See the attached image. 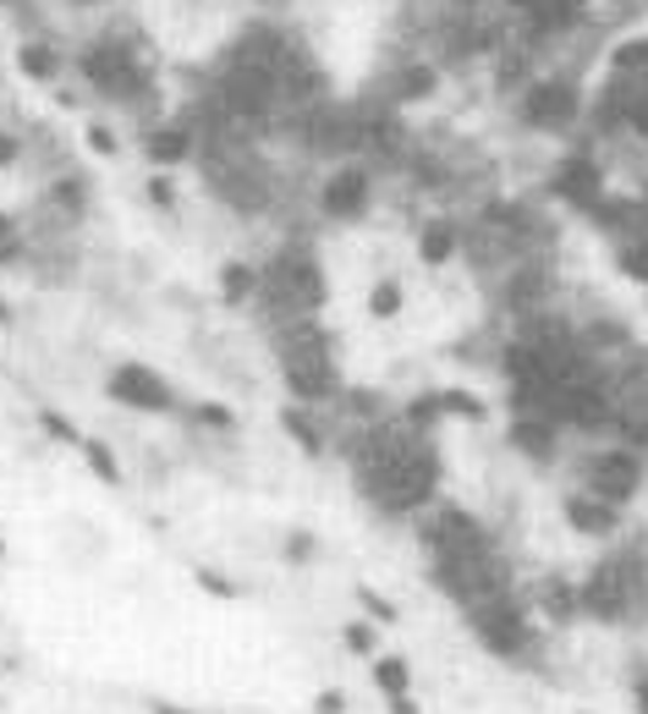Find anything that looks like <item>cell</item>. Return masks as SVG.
<instances>
[{
  "label": "cell",
  "mask_w": 648,
  "mask_h": 714,
  "mask_svg": "<svg viewBox=\"0 0 648 714\" xmlns=\"http://www.w3.org/2000/svg\"><path fill=\"white\" fill-rule=\"evenodd\" d=\"M39 423H44V434H50V439H61V445H83V434H77L61 412H50V407L39 412Z\"/></svg>",
  "instance_id": "f1b7e54d"
},
{
  "label": "cell",
  "mask_w": 648,
  "mask_h": 714,
  "mask_svg": "<svg viewBox=\"0 0 648 714\" xmlns=\"http://www.w3.org/2000/svg\"><path fill=\"white\" fill-rule=\"evenodd\" d=\"M374 643H379V638H374L368 621H352V627H347V649H352V654H374Z\"/></svg>",
  "instance_id": "1f68e13d"
},
{
  "label": "cell",
  "mask_w": 648,
  "mask_h": 714,
  "mask_svg": "<svg viewBox=\"0 0 648 714\" xmlns=\"http://www.w3.org/2000/svg\"><path fill=\"white\" fill-rule=\"evenodd\" d=\"M583 484H588V495H599V500H610V506H626V500L637 495V484H643V462H637L632 445H610V451H594V457H588Z\"/></svg>",
  "instance_id": "5b68a950"
},
{
  "label": "cell",
  "mask_w": 648,
  "mask_h": 714,
  "mask_svg": "<svg viewBox=\"0 0 648 714\" xmlns=\"http://www.w3.org/2000/svg\"><path fill=\"white\" fill-rule=\"evenodd\" d=\"M193 149H198L193 127H154V132L143 138V154H148L154 165H182Z\"/></svg>",
  "instance_id": "2e32d148"
},
{
  "label": "cell",
  "mask_w": 648,
  "mask_h": 714,
  "mask_svg": "<svg viewBox=\"0 0 648 714\" xmlns=\"http://www.w3.org/2000/svg\"><path fill=\"white\" fill-rule=\"evenodd\" d=\"M539 610L555 621V627H572V621L583 615V594H578V583H572V577H560V572L539 577Z\"/></svg>",
  "instance_id": "9a60e30c"
},
{
  "label": "cell",
  "mask_w": 648,
  "mask_h": 714,
  "mask_svg": "<svg viewBox=\"0 0 648 714\" xmlns=\"http://www.w3.org/2000/svg\"><path fill=\"white\" fill-rule=\"evenodd\" d=\"M319 714H341V692H324V698H319Z\"/></svg>",
  "instance_id": "60d3db41"
},
{
  "label": "cell",
  "mask_w": 648,
  "mask_h": 714,
  "mask_svg": "<svg viewBox=\"0 0 648 714\" xmlns=\"http://www.w3.org/2000/svg\"><path fill=\"white\" fill-rule=\"evenodd\" d=\"M89 149L94 154H116V132L111 127H89Z\"/></svg>",
  "instance_id": "d590c367"
},
{
  "label": "cell",
  "mask_w": 648,
  "mask_h": 714,
  "mask_svg": "<svg viewBox=\"0 0 648 714\" xmlns=\"http://www.w3.org/2000/svg\"><path fill=\"white\" fill-rule=\"evenodd\" d=\"M560 511H566V527L583 533V539H610V533L621 527V506H610V500H599V495H588V489L566 495Z\"/></svg>",
  "instance_id": "5bb4252c"
},
{
  "label": "cell",
  "mask_w": 648,
  "mask_h": 714,
  "mask_svg": "<svg viewBox=\"0 0 648 714\" xmlns=\"http://www.w3.org/2000/svg\"><path fill=\"white\" fill-rule=\"evenodd\" d=\"M209 182H215V193L231 204V209H264L270 204V182H264V170L259 165H242V160H231V165H215L209 170Z\"/></svg>",
  "instance_id": "8fae6325"
},
{
  "label": "cell",
  "mask_w": 648,
  "mask_h": 714,
  "mask_svg": "<svg viewBox=\"0 0 648 714\" xmlns=\"http://www.w3.org/2000/svg\"><path fill=\"white\" fill-rule=\"evenodd\" d=\"M259 292L264 303L275 308V319H302V314H319L331 286H324V270L308 247H286L275 253L264 270H259Z\"/></svg>",
  "instance_id": "3957f363"
},
{
  "label": "cell",
  "mask_w": 648,
  "mask_h": 714,
  "mask_svg": "<svg viewBox=\"0 0 648 714\" xmlns=\"http://www.w3.org/2000/svg\"><path fill=\"white\" fill-rule=\"evenodd\" d=\"M358 604L374 615V621H385V627H390V621H396V604L385 599V594H374V588H358Z\"/></svg>",
  "instance_id": "f546056e"
},
{
  "label": "cell",
  "mask_w": 648,
  "mask_h": 714,
  "mask_svg": "<svg viewBox=\"0 0 648 714\" xmlns=\"http://www.w3.org/2000/svg\"><path fill=\"white\" fill-rule=\"evenodd\" d=\"M368 314L374 319H396L401 314V281H379L374 297H368Z\"/></svg>",
  "instance_id": "4316f807"
},
{
  "label": "cell",
  "mask_w": 648,
  "mask_h": 714,
  "mask_svg": "<svg viewBox=\"0 0 648 714\" xmlns=\"http://www.w3.org/2000/svg\"><path fill=\"white\" fill-rule=\"evenodd\" d=\"M615 264H621V276H632V281H648V237H632V242H621Z\"/></svg>",
  "instance_id": "cb8c5ba5"
},
{
  "label": "cell",
  "mask_w": 648,
  "mask_h": 714,
  "mask_svg": "<svg viewBox=\"0 0 648 714\" xmlns=\"http://www.w3.org/2000/svg\"><path fill=\"white\" fill-rule=\"evenodd\" d=\"M17 253H23V237H17V226L7 215H0V264H12Z\"/></svg>",
  "instance_id": "e575fe53"
},
{
  "label": "cell",
  "mask_w": 648,
  "mask_h": 714,
  "mask_svg": "<svg viewBox=\"0 0 648 714\" xmlns=\"http://www.w3.org/2000/svg\"><path fill=\"white\" fill-rule=\"evenodd\" d=\"M83 462L105 479V484H121V462L111 457V445H100V439H83Z\"/></svg>",
  "instance_id": "d4e9b609"
},
{
  "label": "cell",
  "mask_w": 648,
  "mask_h": 714,
  "mask_svg": "<svg viewBox=\"0 0 648 714\" xmlns=\"http://www.w3.org/2000/svg\"><path fill=\"white\" fill-rule=\"evenodd\" d=\"M374 681H379L385 698H401V692H413V665L401 660V654H385V660L374 665Z\"/></svg>",
  "instance_id": "7402d4cb"
},
{
  "label": "cell",
  "mask_w": 648,
  "mask_h": 714,
  "mask_svg": "<svg viewBox=\"0 0 648 714\" xmlns=\"http://www.w3.org/2000/svg\"><path fill=\"white\" fill-rule=\"evenodd\" d=\"M358 489L379 511H418L440 489V457L429 451V434L413 429L407 418L374 429L358 451Z\"/></svg>",
  "instance_id": "6da1fadb"
},
{
  "label": "cell",
  "mask_w": 648,
  "mask_h": 714,
  "mask_svg": "<svg viewBox=\"0 0 648 714\" xmlns=\"http://www.w3.org/2000/svg\"><path fill=\"white\" fill-rule=\"evenodd\" d=\"M424 545L435 550V561H451V556H478V550H495L490 533H483L478 517H467L462 506H440V517L424 527Z\"/></svg>",
  "instance_id": "52a82bcc"
},
{
  "label": "cell",
  "mask_w": 648,
  "mask_h": 714,
  "mask_svg": "<svg viewBox=\"0 0 648 714\" xmlns=\"http://www.w3.org/2000/svg\"><path fill=\"white\" fill-rule=\"evenodd\" d=\"M506 7H511V12H522V17H528V12H533V7H539V0H506Z\"/></svg>",
  "instance_id": "b9f144b4"
},
{
  "label": "cell",
  "mask_w": 648,
  "mask_h": 714,
  "mask_svg": "<svg viewBox=\"0 0 648 714\" xmlns=\"http://www.w3.org/2000/svg\"><path fill=\"white\" fill-rule=\"evenodd\" d=\"M462 247V226L456 220H429L418 231V258L424 264H451V253Z\"/></svg>",
  "instance_id": "ac0fdd59"
},
{
  "label": "cell",
  "mask_w": 648,
  "mask_h": 714,
  "mask_svg": "<svg viewBox=\"0 0 648 714\" xmlns=\"http://www.w3.org/2000/svg\"><path fill=\"white\" fill-rule=\"evenodd\" d=\"M193 577H198V588H204V594H215V599H236V588H231V583H225L220 572H209V566H198Z\"/></svg>",
  "instance_id": "836d02e7"
},
{
  "label": "cell",
  "mask_w": 648,
  "mask_h": 714,
  "mask_svg": "<svg viewBox=\"0 0 648 714\" xmlns=\"http://www.w3.org/2000/svg\"><path fill=\"white\" fill-rule=\"evenodd\" d=\"M50 204H61L66 215H83V209H89V193H83V182H77V176H61V182L50 188Z\"/></svg>",
  "instance_id": "484cf974"
},
{
  "label": "cell",
  "mask_w": 648,
  "mask_h": 714,
  "mask_svg": "<svg viewBox=\"0 0 648 714\" xmlns=\"http://www.w3.org/2000/svg\"><path fill=\"white\" fill-rule=\"evenodd\" d=\"M467 621H472V638H478L483 649H490V654H501V660H522V654H528V643H533L528 610H522L511 594L472 604V610H467Z\"/></svg>",
  "instance_id": "277c9868"
},
{
  "label": "cell",
  "mask_w": 648,
  "mask_h": 714,
  "mask_svg": "<svg viewBox=\"0 0 648 714\" xmlns=\"http://www.w3.org/2000/svg\"><path fill=\"white\" fill-rule=\"evenodd\" d=\"M0 7H23V0H0Z\"/></svg>",
  "instance_id": "f6af8a7d"
},
{
  "label": "cell",
  "mask_w": 648,
  "mask_h": 714,
  "mask_svg": "<svg viewBox=\"0 0 648 714\" xmlns=\"http://www.w3.org/2000/svg\"><path fill=\"white\" fill-rule=\"evenodd\" d=\"M462 7H478V0H462Z\"/></svg>",
  "instance_id": "bcb514c9"
},
{
  "label": "cell",
  "mask_w": 648,
  "mask_h": 714,
  "mask_svg": "<svg viewBox=\"0 0 648 714\" xmlns=\"http://www.w3.org/2000/svg\"><path fill=\"white\" fill-rule=\"evenodd\" d=\"M281 423H286V434H291V439L302 445V451H308V457H319V451H324V429H319V423H313L308 412H297V407H286V412H281Z\"/></svg>",
  "instance_id": "603a6c76"
},
{
  "label": "cell",
  "mask_w": 648,
  "mask_h": 714,
  "mask_svg": "<svg viewBox=\"0 0 648 714\" xmlns=\"http://www.w3.org/2000/svg\"><path fill=\"white\" fill-rule=\"evenodd\" d=\"M440 412H462V418H483V401L467 391H440Z\"/></svg>",
  "instance_id": "83f0119b"
},
{
  "label": "cell",
  "mask_w": 648,
  "mask_h": 714,
  "mask_svg": "<svg viewBox=\"0 0 648 714\" xmlns=\"http://www.w3.org/2000/svg\"><path fill=\"white\" fill-rule=\"evenodd\" d=\"M17 66H23V77H34V82H55V77H61V50L28 39V44L17 50Z\"/></svg>",
  "instance_id": "d6986e66"
},
{
  "label": "cell",
  "mask_w": 648,
  "mask_h": 714,
  "mask_svg": "<svg viewBox=\"0 0 648 714\" xmlns=\"http://www.w3.org/2000/svg\"><path fill=\"white\" fill-rule=\"evenodd\" d=\"M390 714H424V709L413 703V692H401V698H390Z\"/></svg>",
  "instance_id": "f35d334b"
},
{
  "label": "cell",
  "mask_w": 648,
  "mask_h": 714,
  "mask_svg": "<svg viewBox=\"0 0 648 714\" xmlns=\"http://www.w3.org/2000/svg\"><path fill=\"white\" fill-rule=\"evenodd\" d=\"M435 82H440V77H435V66L413 61V66H401V72H396L390 94H396V100H429V94H435Z\"/></svg>",
  "instance_id": "ffe728a7"
},
{
  "label": "cell",
  "mask_w": 648,
  "mask_h": 714,
  "mask_svg": "<svg viewBox=\"0 0 648 714\" xmlns=\"http://www.w3.org/2000/svg\"><path fill=\"white\" fill-rule=\"evenodd\" d=\"M154 714H182V709H171V703H159V709H154Z\"/></svg>",
  "instance_id": "ee69618b"
},
{
  "label": "cell",
  "mask_w": 648,
  "mask_h": 714,
  "mask_svg": "<svg viewBox=\"0 0 648 714\" xmlns=\"http://www.w3.org/2000/svg\"><path fill=\"white\" fill-rule=\"evenodd\" d=\"M148 204H159V209H171V204H177V188H171V176H166V170L148 176Z\"/></svg>",
  "instance_id": "d6a6232c"
},
{
  "label": "cell",
  "mask_w": 648,
  "mask_h": 714,
  "mask_svg": "<svg viewBox=\"0 0 648 714\" xmlns=\"http://www.w3.org/2000/svg\"><path fill=\"white\" fill-rule=\"evenodd\" d=\"M555 199H566L572 209H594L599 199H605V170L594 165V160H583V154H572L560 170H555Z\"/></svg>",
  "instance_id": "4fadbf2b"
},
{
  "label": "cell",
  "mask_w": 648,
  "mask_h": 714,
  "mask_svg": "<svg viewBox=\"0 0 648 714\" xmlns=\"http://www.w3.org/2000/svg\"><path fill=\"white\" fill-rule=\"evenodd\" d=\"M281 374L297 401H331L341 391V369L331 357V335L319 330L313 314L281 319Z\"/></svg>",
  "instance_id": "7a4b0ae2"
},
{
  "label": "cell",
  "mask_w": 648,
  "mask_h": 714,
  "mask_svg": "<svg viewBox=\"0 0 648 714\" xmlns=\"http://www.w3.org/2000/svg\"><path fill=\"white\" fill-rule=\"evenodd\" d=\"M83 77L100 88V94H111V100H132V94H138V82H143L132 50L116 44V39H100V44L83 50Z\"/></svg>",
  "instance_id": "8992f818"
},
{
  "label": "cell",
  "mask_w": 648,
  "mask_h": 714,
  "mask_svg": "<svg viewBox=\"0 0 648 714\" xmlns=\"http://www.w3.org/2000/svg\"><path fill=\"white\" fill-rule=\"evenodd\" d=\"M578 111H583V94L572 82H555V77L528 82V94H522V122L528 127H572Z\"/></svg>",
  "instance_id": "30bf717a"
},
{
  "label": "cell",
  "mask_w": 648,
  "mask_h": 714,
  "mask_svg": "<svg viewBox=\"0 0 648 714\" xmlns=\"http://www.w3.org/2000/svg\"><path fill=\"white\" fill-rule=\"evenodd\" d=\"M511 445L533 462H549L555 457V418H517L511 423Z\"/></svg>",
  "instance_id": "e0dca14e"
},
{
  "label": "cell",
  "mask_w": 648,
  "mask_h": 714,
  "mask_svg": "<svg viewBox=\"0 0 648 714\" xmlns=\"http://www.w3.org/2000/svg\"><path fill=\"white\" fill-rule=\"evenodd\" d=\"M17 154H23V143H17L12 132H0V170H7V165H17Z\"/></svg>",
  "instance_id": "8d00e7d4"
},
{
  "label": "cell",
  "mask_w": 648,
  "mask_h": 714,
  "mask_svg": "<svg viewBox=\"0 0 648 714\" xmlns=\"http://www.w3.org/2000/svg\"><path fill=\"white\" fill-rule=\"evenodd\" d=\"M0 324H12V303L7 297H0Z\"/></svg>",
  "instance_id": "7bdbcfd3"
},
{
  "label": "cell",
  "mask_w": 648,
  "mask_h": 714,
  "mask_svg": "<svg viewBox=\"0 0 648 714\" xmlns=\"http://www.w3.org/2000/svg\"><path fill=\"white\" fill-rule=\"evenodd\" d=\"M632 566L626 561H605V566H594V577L588 583H578V594H583V610L594 615V621H621L626 610H632Z\"/></svg>",
  "instance_id": "ba28073f"
},
{
  "label": "cell",
  "mask_w": 648,
  "mask_h": 714,
  "mask_svg": "<svg viewBox=\"0 0 648 714\" xmlns=\"http://www.w3.org/2000/svg\"><path fill=\"white\" fill-rule=\"evenodd\" d=\"M193 418H198V423H209V429H236L231 407H215V401H198V407H193Z\"/></svg>",
  "instance_id": "4dcf8cb0"
},
{
  "label": "cell",
  "mask_w": 648,
  "mask_h": 714,
  "mask_svg": "<svg viewBox=\"0 0 648 714\" xmlns=\"http://www.w3.org/2000/svg\"><path fill=\"white\" fill-rule=\"evenodd\" d=\"M259 292V270H254V264H225V270H220V297L225 303H248Z\"/></svg>",
  "instance_id": "44dd1931"
},
{
  "label": "cell",
  "mask_w": 648,
  "mask_h": 714,
  "mask_svg": "<svg viewBox=\"0 0 648 714\" xmlns=\"http://www.w3.org/2000/svg\"><path fill=\"white\" fill-rule=\"evenodd\" d=\"M319 215H331V220H363V215H368V170H363V165L336 170L331 182L319 188Z\"/></svg>",
  "instance_id": "7c38bea8"
},
{
  "label": "cell",
  "mask_w": 648,
  "mask_h": 714,
  "mask_svg": "<svg viewBox=\"0 0 648 714\" xmlns=\"http://www.w3.org/2000/svg\"><path fill=\"white\" fill-rule=\"evenodd\" d=\"M105 396L121 401V407H132V412H171V407H177L171 385L159 380L154 369H143V364H121V369L105 380Z\"/></svg>",
  "instance_id": "9c48e42d"
},
{
  "label": "cell",
  "mask_w": 648,
  "mask_h": 714,
  "mask_svg": "<svg viewBox=\"0 0 648 714\" xmlns=\"http://www.w3.org/2000/svg\"><path fill=\"white\" fill-rule=\"evenodd\" d=\"M632 703H637V714H648V676H637V687H632Z\"/></svg>",
  "instance_id": "ab89813d"
},
{
  "label": "cell",
  "mask_w": 648,
  "mask_h": 714,
  "mask_svg": "<svg viewBox=\"0 0 648 714\" xmlns=\"http://www.w3.org/2000/svg\"><path fill=\"white\" fill-rule=\"evenodd\" d=\"M0 556H7V545H0Z\"/></svg>",
  "instance_id": "7dc6e473"
},
{
  "label": "cell",
  "mask_w": 648,
  "mask_h": 714,
  "mask_svg": "<svg viewBox=\"0 0 648 714\" xmlns=\"http://www.w3.org/2000/svg\"><path fill=\"white\" fill-rule=\"evenodd\" d=\"M286 556H291V561H308V556H313V539H308V533H297V539L286 545Z\"/></svg>",
  "instance_id": "74e56055"
}]
</instances>
